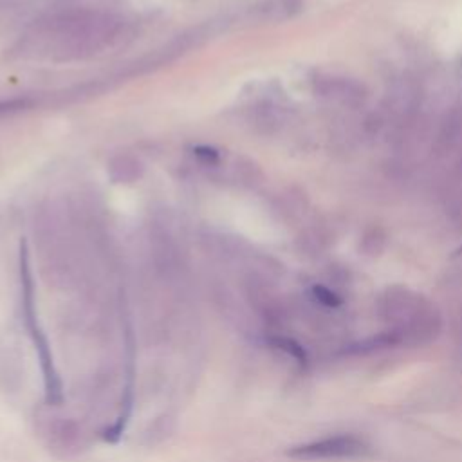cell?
<instances>
[{
    "label": "cell",
    "instance_id": "3",
    "mask_svg": "<svg viewBox=\"0 0 462 462\" xmlns=\"http://www.w3.org/2000/svg\"><path fill=\"white\" fill-rule=\"evenodd\" d=\"M312 296H314L319 303H323V305H327V307H337V305L341 303V298H339L336 292H332L330 289L323 287V285H314V287H312Z\"/></svg>",
    "mask_w": 462,
    "mask_h": 462
},
{
    "label": "cell",
    "instance_id": "1",
    "mask_svg": "<svg viewBox=\"0 0 462 462\" xmlns=\"http://www.w3.org/2000/svg\"><path fill=\"white\" fill-rule=\"evenodd\" d=\"M370 453V446L356 435H334L291 449L298 458H359Z\"/></svg>",
    "mask_w": 462,
    "mask_h": 462
},
{
    "label": "cell",
    "instance_id": "2",
    "mask_svg": "<svg viewBox=\"0 0 462 462\" xmlns=\"http://www.w3.org/2000/svg\"><path fill=\"white\" fill-rule=\"evenodd\" d=\"M273 343H274L278 348L285 350V352H287L292 359H296L298 363H305V361H307V356H305L303 346H300L296 341L287 339V337H278V339H273Z\"/></svg>",
    "mask_w": 462,
    "mask_h": 462
}]
</instances>
